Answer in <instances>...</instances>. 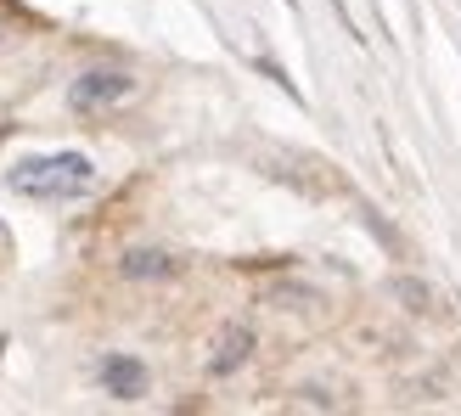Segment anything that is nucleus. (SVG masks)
Masks as SVG:
<instances>
[{"mask_svg":"<svg viewBox=\"0 0 461 416\" xmlns=\"http://www.w3.org/2000/svg\"><path fill=\"white\" fill-rule=\"evenodd\" d=\"M90 180H96V169H90L85 152H51V158H23L12 169V192L40 197V203H68L90 192Z\"/></svg>","mask_w":461,"mask_h":416,"instance_id":"1","label":"nucleus"},{"mask_svg":"<svg viewBox=\"0 0 461 416\" xmlns=\"http://www.w3.org/2000/svg\"><path fill=\"white\" fill-rule=\"evenodd\" d=\"M135 90L130 74H119V68H90V74L74 79V90H68V102H74L79 113H96V107H113V102H124Z\"/></svg>","mask_w":461,"mask_h":416,"instance_id":"2","label":"nucleus"},{"mask_svg":"<svg viewBox=\"0 0 461 416\" xmlns=\"http://www.w3.org/2000/svg\"><path fill=\"white\" fill-rule=\"evenodd\" d=\"M102 383H107L113 400H141L147 394V366L135 355H107L102 360Z\"/></svg>","mask_w":461,"mask_h":416,"instance_id":"3","label":"nucleus"},{"mask_svg":"<svg viewBox=\"0 0 461 416\" xmlns=\"http://www.w3.org/2000/svg\"><path fill=\"white\" fill-rule=\"evenodd\" d=\"M248 355H253V332H248V327H225L220 343H214V355H209V372H214V377H230Z\"/></svg>","mask_w":461,"mask_h":416,"instance_id":"4","label":"nucleus"},{"mask_svg":"<svg viewBox=\"0 0 461 416\" xmlns=\"http://www.w3.org/2000/svg\"><path fill=\"white\" fill-rule=\"evenodd\" d=\"M119 270L130 276V282H164V276H175V259L164 248H135L119 259Z\"/></svg>","mask_w":461,"mask_h":416,"instance_id":"5","label":"nucleus"},{"mask_svg":"<svg viewBox=\"0 0 461 416\" xmlns=\"http://www.w3.org/2000/svg\"><path fill=\"white\" fill-rule=\"evenodd\" d=\"M394 293L411 298V310H428V287H417V282H394Z\"/></svg>","mask_w":461,"mask_h":416,"instance_id":"6","label":"nucleus"},{"mask_svg":"<svg viewBox=\"0 0 461 416\" xmlns=\"http://www.w3.org/2000/svg\"><path fill=\"white\" fill-rule=\"evenodd\" d=\"M0 349H6V338H0Z\"/></svg>","mask_w":461,"mask_h":416,"instance_id":"7","label":"nucleus"}]
</instances>
